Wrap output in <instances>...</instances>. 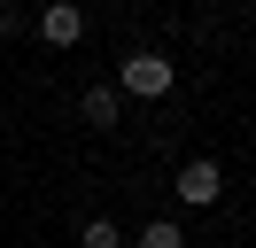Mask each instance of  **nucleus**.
Instances as JSON below:
<instances>
[{"label": "nucleus", "mask_w": 256, "mask_h": 248, "mask_svg": "<svg viewBox=\"0 0 256 248\" xmlns=\"http://www.w3.org/2000/svg\"><path fill=\"white\" fill-rule=\"evenodd\" d=\"M116 86H124V93H140V101H163V93H171V54H156V46H132V54H124V70H116Z\"/></svg>", "instance_id": "nucleus-1"}, {"label": "nucleus", "mask_w": 256, "mask_h": 248, "mask_svg": "<svg viewBox=\"0 0 256 248\" xmlns=\"http://www.w3.org/2000/svg\"><path fill=\"white\" fill-rule=\"evenodd\" d=\"M171 186H178V202H186V210H210V202L225 194V170L210 163V155H194V163H178V178H171Z\"/></svg>", "instance_id": "nucleus-2"}, {"label": "nucleus", "mask_w": 256, "mask_h": 248, "mask_svg": "<svg viewBox=\"0 0 256 248\" xmlns=\"http://www.w3.org/2000/svg\"><path fill=\"white\" fill-rule=\"evenodd\" d=\"M39 39H47V46H78V39H86L78 0H47V8H39Z\"/></svg>", "instance_id": "nucleus-3"}, {"label": "nucleus", "mask_w": 256, "mask_h": 248, "mask_svg": "<svg viewBox=\"0 0 256 248\" xmlns=\"http://www.w3.org/2000/svg\"><path fill=\"white\" fill-rule=\"evenodd\" d=\"M78 108H86V124H94V132H116V124H124V93H116V86H94Z\"/></svg>", "instance_id": "nucleus-4"}, {"label": "nucleus", "mask_w": 256, "mask_h": 248, "mask_svg": "<svg viewBox=\"0 0 256 248\" xmlns=\"http://www.w3.org/2000/svg\"><path fill=\"white\" fill-rule=\"evenodd\" d=\"M140 248H186V232H178V225H171V217H156V225H148V232H140Z\"/></svg>", "instance_id": "nucleus-5"}, {"label": "nucleus", "mask_w": 256, "mask_h": 248, "mask_svg": "<svg viewBox=\"0 0 256 248\" xmlns=\"http://www.w3.org/2000/svg\"><path fill=\"white\" fill-rule=\"evenodd\" d=\"M86 248H124V232H116L109 217H94V225H86Z\"/></svg>", "instance_id": "nucleus-6"}, {"label": "nucleus", "mask_w": 256, "mask_h": 248, "mask_svg": "<svg viewBox=\"0 0 256 248\" xmlns=\"http://www.w3.org/2000/svg\"><path fill=\"white\" fill-rule=\"evenodd\" d=\"M8 31H16V8H8V0H0V39H8Z\"/></svg>", "instance_id": "nucleus-7"}]
</instances>
